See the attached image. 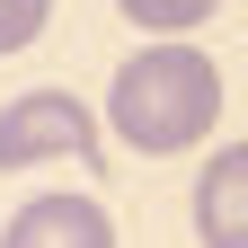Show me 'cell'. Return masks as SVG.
I'll use <instances>...</instances> for the list:
<instances>
[{
	"instance_id": "cell-1",
	"label": "cell",
	"mask_w": 248,
	"mask_h": 248,
	"mask_svg": "<svg viewBox=\"0 0 248 248\" xmlns=\"http://www.w3.org/2000/svg\"><path fill=\"white\" fill-rule=\"evenodd\" d=\"M213 115H222V71H213V53H195L186 36L142 45L115 71V89H107V133L124 151H142V160L195 151L213 133Z\"/></svg>"
},
{
	"instance_id": "cell-2",
	"label": "cell",
	"mask_w": 248,
	"mask_h": 248,
	"mask_svg": "<svg viewBox=\"0 0 248 248\" xmlns=\"http://www.w3.org/2000/svg\"><path fill=\"white\" fill-rule=\"evenodd\" d=\"M0 169H98V115L71 89H27L0 107Z\"/></svg>"
},
{
	"instance_id": "cell-3",
	"label": "cell",
	"mask_w": 248,
	"mask_h": 248,
	"mask_svg": "<svg viewBox=\"0 0 248 248\" xmlns=\"http://www.w3.org/2000/svg\"><path fill=\"white\" fill-rule=\"evenodd\" d=\"M0 248H115V222L98 195H27L0 231Z\"/></svg>"
},
{
	"instance_id": "cell-4",
	"label": "cell",
	"mask_w": 248,
	"mask_h": 248,
	"mask_svg": "<svg viewBox=\"0 0 248 248\" xmlns=\"http://www.w3.org/2000/svg\"><path fill=\"white\" fill-rule=\"evenodd\" d=\"M195 239L204 248H248V142H222L195 169Z\"/></svg>"
},
{
	"instance_id": "cell-5",
	"label": "cell",
	"mask_w": 248,
	"mask_h": 248,
	"mask_svg": "<svg viewBox=\"0 0 248 248\" xmlns=\"http://www.w3.org/2000/svg\"><path fill=\"white\" fill-rule=\"evenodd\" d=\"M133 27H151V36H186V27H204L222 0H115Z\"/></svg>"
},
{
	"instance_id": "cell-6",
	"label": "cell",
	"mask_w": 248,
	"mask_h": 248,
	"mask_svg": "<svg viewBox=\"0 0 248 248\" xmlns=\"http://www.w3.org/2000/svg\"><path fill=\"white\" fill-rule=\"evenodd\" d=\"M45 18H53V0H0V53H27L45 36Z\"/></svg>"
}]
</instances>
